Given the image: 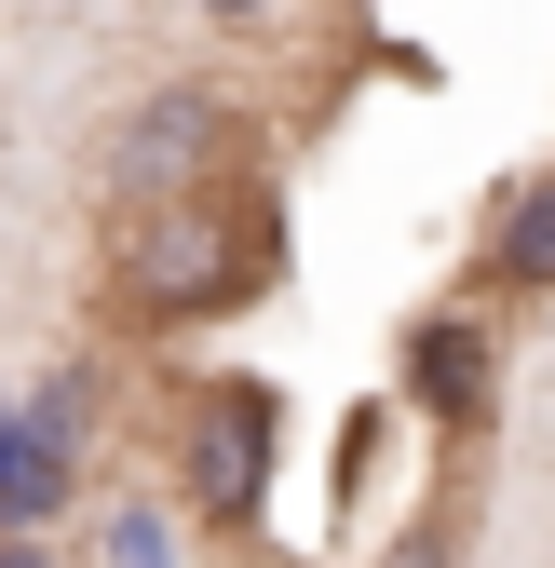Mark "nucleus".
I'll return each mask as SVG.
<instances>
[{
    "label": "nucleus",
    "mask_w": 555,
    "mask_h": 568,
    "mask_svg": "<svg viewBox=\"0 0 555 568\" xmlns=\"http://www.w3.org/2000/svg\"><path fill=\"white\" fill-rule=\"evenodd\" d=\"M528 298H555V163L515 176L474 231V312H528Z\"/></svg>",
    "instance_id": "39448f33"
},
{
    "label": "nucleus",
    "mask_w": 555,
    "mask_h": 568,
    "mask_svg": "<svg viewBox=\"0 0 555 568\" xmlns=\"http://www.w3.org/2000/svg\"><path fill=\"white\" fill-rule=\"evenodd\" d=\"M163 487H176V528H218V541H258L271 487H285V379L258 366H203L176 393V447H163Z\"/></svg>",
    "instance_id": "f03ea898"
},
{
    "label": "nucleus",
    "mask_w": 555,
    "mask_h": 568,
    "mask_svg": "<svg viewBox=\"0 0 555 568\" xmlns=\"http://www.w3.org/2000/svg\"><path fill=\"white\" fill-rule=\"evenodd\" d=\"M0 568H68L54 541H14V528H0Z\"/></svg>",
    "instance_id": "1a4fd4ad"
},
{
    "label": "nucleus",
    "mask_w": 555,
    "mask_h": 568,
    "mask_svg": "<svg viewBox=\"0 0 555 568\" xmlns=\"http://www.w3.org/2000/svg\"><path fill=\"white\" fill-rule=\"evenodd\" d=\"M95 176L109 203H176V190H218V176H258V122L231 82H150L109 135H95Z\"/></svg>",
    "instance_id": "7ed1b4c3"
},
{
    "label": "nucleus",
    "mask_w": 555,
    "mask_h": 568,
    "mask_svg": "<svg viewBox=\"0 0 555 568\" xmlns=\"http://www.w3.org/2000/svg\"><path fill=\"white\" fill-rule=\"evenodd\" d=\"M95 568H190V528L163 515V487H122V501H95Z\"/></svg>",
    "instance_id": "0eeeda50"
},
{
    "label": "nucleus",
    "mask_w": 555,
    "mask_h": 568,
    "mask_svg": "<svg viewBox=\"0 0 555 568\" xmlns=\"http://www.w3.org/2000/svg\"><path fill=\"white\" fill-rule=\"evenodd\" d=\"M393 406L421 419V434H488L502 419V312H474V298H434V312H406L393 338Z\"/></svg>",
    "instance_id": "20e7f679"
},
{
    "label": "nucleus",
    "mask_w": 555,
    "mask_h": 568,
    "mask_svg": "<svg viewBox=\"0 0 555 568\" xmlns=\"http://www.w3.org/2000/svg\"><path fill=\"white\" fill-rule=\"evenodd\" d=\"M41 447H68V460H95V419H109V352H68V366H41V393L14 406Z\"/></svg>",
    "instance_id": "423d86ee"
},
{
    "label": "nucleus",
    "mask_w": 555,
    "mask_h": 568,
    "mask_svg": "<svg viewBox=\"0 0 555 568\" xmlns=\"http://www.w3.org/2000/svg\"><path fill=\"white\" fill-rule=\"evenodd\" d=\"M190 14L218 28V41H244V28H271V0H190Z\"/></svg>",
    "instance_id": "6e6552de"
},
{
    "label": "nucleus",
    "mask_w": 555,
    "mask_h": 568,
    "mask_svg": "<svg viewBox=\"0 0 555 568\" xmlns=\"http://www.w3.org/2000/svg\"><path fill=\"white\" fill-rule=\"evenodd\" d=\"M95 271H109V325H135V338L231 325L285 284V190L218 176V190H176V203H109Z\"/></svg>",
    "instance_id": "f257e3e1"
}]
</instances>
